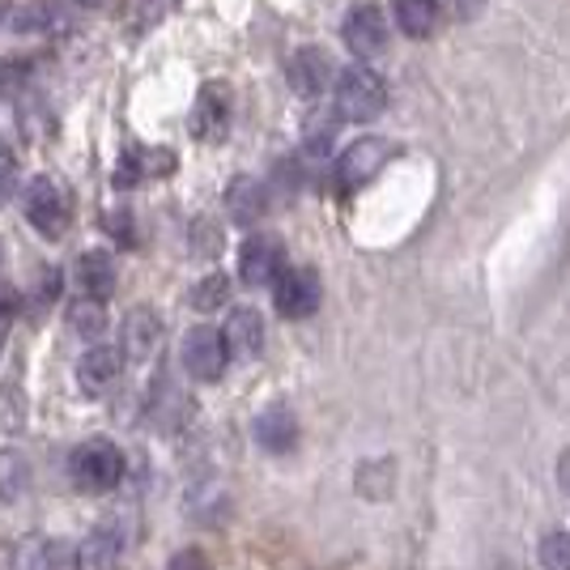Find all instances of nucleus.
I'll list each match as a JSON object with an SVG mask.
<instances>
[{
	"mask_svg": "<svg viewBox=\"0 0 570 570\" xmlns=\"http://www.w3.org/2000/svg\"><path fill=\"white\" fill-rule=\"evenodd\" d=\"M69 476L77 490L86 494H107L116 490L124 476V455L111 439H86L77 452L69 455Z\"/></svg>",
	"mask_w": 570,
	"mask_h": 570,
	"instance_id": "nucleus-1",
	"label": "nucleus"
},
{
	"mask_svg": "<svg viewBox=\"0 0 570 570\" xmlns=\"http://www.w3.org/2000/svg\"><path fill=\"white\" fill-rule=\"evenodd\" d=\"M175 167L170 154H154V149H128L116 167V188H137L145 175H163Z\"/></svg>",
	"mask_w": 570,
	"mask_h": 570,
	"instance_id": "nucleus-17",
	"label": "nucleus"
},
{
	"mask_svg": "<svg viewBox=\"0 0 570 570\" xmlns=\"http://www.w3.org/2000/svg\"><path fill=\"white\" fill-rule=\"evenodd\" d=\"M22 214L43 238H60L65 226H69V205H65V196L56 188V179H48V175H35V179L26 184Z\"/></svg>",
	"mask_w": 570,
	"mask_h": 570,
	"instance_id": "nucleus-3",
	"label": "nucleus"
},
{
	"mask_svg": "<svg viewBox=\"0 0 570 570\" xmlns=\"http://www.w3.org/2000/svg\"><path fill=\"white\" fill-rule=\"evenodd\" d=\"M230 111H235L230 86H226V81H205L200 95H196V107H191V137H200V141H222L226 128H230Z\"/></svg>",
	"mask_w": 570,
	"mask_h": 570,
	"instance_id": "nucleus-7",
	"label": "nucleus"
},
{
	"mask_svg": "<svg viewBox=\"0 0 570 570\" xmlns=\"http://www.w3.org/2000/svg\"><path fill=\"white\" fill-rule=\"evenodd\" d=\"M324 298V285H320V273L315 268H285L282 277L273 282V303L285 320H307L315 315Z\"/></svg>",
	"mask_w": 570,
	"mask_h": 570,
	"instance_id": "nucleus-5",
	"label": "nucleus"
},
{
	"mask_svg": "<svg viewBox=\"0 0 570 570\" xmlns=\"http://www.w3.org/2000/svg\"><path fill=\"white\" fill-rule=\"evenodd\" d=\"M30 485V464L22 452H0V499L18 502Z\"/></svg>",
	"mask_w": 570,
	"mask_h": 570,
	"instance_id": "nucleus-21",
	"label": "nucleus"
},
{
	"mask_svg": "<svg viewBox=\"0 0 570 570\" xmlns=\"http://www.w3.org/2000/svg\"><path fill=\"white\" fill-rule=\"evenodd\" d=\"M158 341H163V320L149 307L128 311V320H124V328H119V357L145 362V357H154Z\"/></svg>",
	"mask_w": 570,
	"mask_h": 570,
	"instance_id": "nucleus-11",
	"label": "nucleus"
},
{
	"mask_svg": "<svg viewBox=\"0 0 570 570\" xmlns=\"http://www.w3.org/2000/svg\"><path fill=\"white\" fill-rule=\"evenodd\" d=\"M226 298H230V282L222 273H209V277H200L191 285V307L196 311H217Z\"/></svg>",
	"mask_w": 570,
	"mask_h": 570,
	"instance_id": "nucleus-22",
	"label": "nucleus"
},
{
	"mask_svg": "<svg viewBox=\"0 0 570 570\" xmlns=\"http://www.w3.org/2000/svg\"><path fill=\"white\" fill-rule=\"evenodd\" d=\"M35 570H77V549H69L65 541H51V546H43Z\"/></svg>",
	"mask_w": 570,
	"mask_h": 570,
	"instance_id": "nucleus-23",
	"label": "nucleus"
},
{
	"mask_svg": "<svg viewBox=\"0 0 570 570\" xmlns=\"http://www.w3.org/2000/svg\"><path fill=\"white\" fill-rule=\"evenodd\" d=\"M119 366H124V357H119L116 345H90L81 362H77V383H81V392H107L111 383L119 380Z\"/></svg>",
	"mask_w": 570,
	"mask_h": 570,
	"instance_id": "nucleus-14",
	"label": "nucleus"
},
{
	"mask_svg": "<svg viewBox=\"0 0 570 570\" xmlns=\"http://www.w3.org/2000/svg\"><path fill=\"white\" fill-rule=\"evenodd\" d=\"M387 158H392V145L380 141V137H362V141L345 145V154L336 158V184H341V191L366 188L383 170Z\"/></svg>",
	"mask_w": 570,
	"mask_h": 570,
	"instance_id": "nucleus-4",
	"label": "nucleus"
},
{
	"mask_svg": "<svg viewBox=\"0 0 570 570\" xmlns=\"http://www.w3.org/2000/svg\"><path fill=\"white\" fill-rule=\"evenodd\" d=\"M226 362H230V354H226V341H222L217 328L200 324V328H191L184 336V371H188L191 380L200 383L222 380L226 375Z\"/></svg>",
	"mask_w": 570,
	"mask_h": 570,
	"instance_id": "nucleus-6",
	"label": "nucleus"
},
{
	"mask_svg": "<svg viewBox=\"0 0 570 570\" xmlns=\"http://www.w3.org/2000/svg\"><path fill=\"white\" fill-rule=\"evenodd\" d=\"M541 562H546V570H570V537L567 532H553L546 546H541Z\"/></svg>",
	"mask_w": 570,
	"mask_h": 570,
	"instance_id": "nucleus-25",
	"label": "nucleus"
},
{
	"mask_svg": "<svg viewBox=\"0 0 570 570\" xmlns=\"http://www.w3.org/2000/svg\"><path fill=\"white\" fill-rule=\"evenodd\" d=\"M396 26L409 39H426L439 26V4L434 0H396Z\"/></svg>",
	"mask_w": 570,
	"mask_h": 570,
	"instance_id": "nucleus-19",
	"label": "nucleus"
},
{
	"mask_svg": "<svg viewBox=\"0 0 570 570\" xmlns=\"http://www.w3.org/2000/svg\"><path fill=\"white\" fill-rule=\"evenodd\" d=\"M434 4H443V9H448V13H455V18H469L481 0H434Z\"/></svg>",
	"mask_w": 570,
	"mask_h": 570,
	"instance_id": "nucleus-30",
	"label": "nucleus"
},
{
	"mask_svg": "<svg viewBox=\"0 0 570 570\" xmlns=\"http://www.w3.org/2000/svg\"><path fill=\"white\" fill-rule=\"evenodd\" d=\"M22 413H26L22 392H18L13 383H4V387H0V426L18 430L22 426Z\"/></svg>",
	"mask_w": 570,
	"mask_h": 570,
	"instance_id": "nucleus-24",
	"label": "nucleus"
},
{
	"mask_svg": "<svg viewBox=\"0 0 570 570\" xmlns=\"http://www.w3.org/2000/svg\"><path fill=\"white\" fill-rule=\"evenodd\" d=\"M9 324H13V303H0V350L9 341Z\"/></svg>",
	"mask_w": 570,
	"mask_h": 570,
	"instance_id": "nucleus-32",
	"label": "nucleus"
},
{
	"mask_svg": "<svg viewBox=\"0 0 570 570\" xmlns=\"http://www.w3.org/2000/svg\"><path fill=\"white\" fill-rule=\"evenodd\" d=\"M222 341H226V354L230 357H243V362L261 357V350H264L261 311H252V307L230 311V320H226V328H222Z\"/></svg>",
	"mask_w": 570,
	"mask_h": 570,
	"instance_id": "nucleus-13",
	"label": "nucleus"
},
{
	"mask_svg": "<svg viewBox=\"0 0 570 570\" xmlns=\"http://www.w3.org/2000/svg\"><path fill=\"white\" fill-rule=\"evenodd\" d=\"M191 252L196 256H217L222 252V230H217L214 222H196L191 226Z\"/></svg>",
	"mask_w": 570,
	"mask_h": 570,
	"instance_id": "nucleus-26",
	"label": "nucleus"
},
{
	"mask_svg": "<svg viewBox=\"0 0 570 570\" xmlns=\"http://www.w3.org/2000/svg\"><path fill=\"white\" fill-rule=\"evenodd\" d=\"M107 230H111V235H119V243H128V214H107Z\"/></svg>",
	"mask_w": 570,
	"mask_h": 570,
	"instance_id": "nucleus-31",
	"label": "nucleus"
},
{
	"mask_svg": "<svg viewBox=\"0 0 570 570\" xmlns=\"http://www.w3.org/2000/svg\"><path fill=\"white\" fill-rule=\"evenodd\" d=\"M341 39H345V48L354 51V56L371 60V56H380L387 48V18L375 4H354L345 13V22H341Z\"/></svg>",
	"mask_w": 570,
	"mask_h": 570,
	"instance_id": "nucleus-10",
	"label": "nucleus"
},
{
	"mask_svg": "<svg viewBox=\"0 0 570 570\" xmlns=\"http://www.w3.org/2000/svg\"><path fill=\"white\" fill-rule=\"evenodd\" d=\"M13 191H18V158H13V149L0 145V205H9Z\"/></svg>",
	"mask_w": 570,
	"mask_h": 570,
	"instance_id": "nucleus-27",
	"label": "nucleus"
},
{
	"mask_svg": "<svg viewBox=\"0 0 570 570\" xmlns=\"http://www.w3.org/2000/svg\"><path fill=\"white\" fill-rule=\"evenodd\" d=\"M285 81H289L294 95H303V98L324 95V90L336 81L333 56H328L324 48H298L289 60H285Z\"/></svg>",
	"mask_w": 570,
	"mask_h": 570,
	"instance_id": "nucleus-8",
	"label": "nucleus"
},
{
	"mask_svg": "<svg viewBox=\"0 0 570 570\" xmlns=\"http://www.w3.org/2000/svg\"><path fill=\"white\" fill-rule=\"evenodd\" d=\"M167 570H214V567H209V558H205L200 549H179V553L170 558Z\"/></svg>",
	"mask_w": 570,
	"mask_h": 570,
	"instance_id": "nucleus-28",
	"label": "nucleus"
},
{
	"mask_svg": "<svg viewBox=\"0 0 570 570\" xmlns=\"http://www.w3.org/2000/svg\"><path fill=\"white\" fill-rule=\"evenodd\" d=\"M119 562V537L116 528H98L86 537V546L77 549V570H116Z\"/></svg>",
	"mask_w": 570,
	"mask_h": 570,
	"instance_id": "nucleus-18",
	"label": "nucleus"
},
{
	"mask_svg": "<svg viewBox=\"0 0 570 570\" xmlns=\"http://www.w3.org/2000/svg\"><path fill=\"white\" fill-rule=\"evenodd\" d=\"M285 273V247L277 235H252L238 247V277L247 285H273Z\"/></svg>",
	"mask_w": 570,
	"mask_h": 570,
	"instance_id": "nucleus-9",
	"label": "nucleus"
},
{
	"mask_svg": "<svg viewBox=\"0 0 570 570\" xmlns=\"http://www.w3.org/2000/svg\"><path fill=\"white\" fill-rule=\"evenodd\" d=\"M30 72V65H22V60H13V65H0V95H13L22 81L18 77H26Z\"/></svg>",
	"mask_w": 570,
	"mask_h": 570,
	"instance_id": "nucleus-29",
	"label": "nucleus"
},
{
	"mask_svg": "<svg viewBox=\"0 0 570 570\" xmlns=\"http://www.w3.org/2000/svg\"><path fill=\"white\" fill-rule=\"evenodd\" d=\"M268 209V191L264 184H256L252 175H238L230 179V188H226V214L235 217L238 226H256Z\"/></svg>",
	"mask_w": 570,
	"mask_h": 570,
	"instance_id": "nucleus-16",
	"label": "nucleus"
},
{
	"mask_svg": "<svg viewBox=\"0 0 570 570\" xmlns=\"http://www.w3.org/2000/svg\"><path fill=\"white\" fill-rule=\"evenodd\" d=\"M72 282L81 285V298H98V303H107L111 298V289H116L119 273H116V261H111V252H81L77 264H72Z\"/></svg>",
	"mask_w": 570,
	"mask_h": 570,
	"instance_id": "nucleus-12",
	"label": "nucleus"
},
{
	"mask_svg": "<svg viewBox=\"0 0 570 570\" xmlns=\"http://www.w3.org/2000/svg\"><path fill=\"white\" fill-rule=\"evenodd\" d=\"M256 443L273 455L294 452V443H298V422H294V413H289L285 404H273V409H264L261 417H256Z\"/></svg>",
	"mask_w": 570,
	"mask_h": 570,
	"instance_id": "nucleus-15",
	"label": "nucleus"
},
{
	"mask_svg": "<svg viewBox=\"0 0 570 570\" xmlns=\"http://www.w3.org/2000/svg\"><path fill=\"white\" fill-rule=\"evenodd\" d=\"M69 328L77 336H86V341L102 336V328H107V303H98V298H72Z\"/></svg>",
	"mask_w": 570,
	"mask_h": 570,
	"instance_id": "nucleus-20",
	"label": "nucleus"
},
{
	"mask_svg": "<svg viewBox=\"0 0 570 570\" xmlns=\"http://www.w3.org/2000/svg\"><path fill=\"white\" fill-rule=\"evenodd\" d=\"M336 111L345 119H375L387 107V81L371 65H350L336 72Z\"/></svg>",
	"mask_w": 570,
	"mask_h": 570,
	"instance_id": "nucleus-2",
	"label": "nucleus"
}]
</instances>
